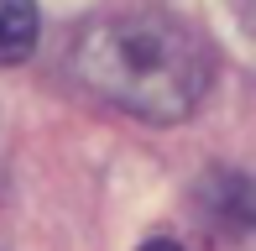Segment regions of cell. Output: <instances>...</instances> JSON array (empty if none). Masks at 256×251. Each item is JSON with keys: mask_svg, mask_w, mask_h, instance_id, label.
Here are the masks:
<instances>
[{"mask_svg": "<svg viewBox=\"0 0 256 251\" xmlns=\"http://www.w3.org/2000/svg\"><path fill=\"white\" fill-rule=\"evenodd\" d=\"M142 251H183V246H172V241H146Z\"/></svg>", "mask_w": 256, "mask_h": 251, "instance_id": "3", "label": "cell"}, {"mask_svg": "<svg viewBox=\"0 0 256 251\" xmlns=\"http://www.w3.org/2000/svg\"><path fill=\"white\" fill-rule=\"evenodd\" d=\"M37 48V6L32 0H0V68L32 58Z\"/></svg>", "mask_w": 256, "mask_h": 251, "instance_id": "2", "label": "cell"}, {"mask_svg": "<svg viewBox=\"0 0 256 251\" xmlns=\"http://www.w3.org/2000/svg\"><path fill=\"white\" fill-rule=\"evenodd\" d=\"M74 74L89 94L142 120H183L209 89V48L157 10H115L74 37Z\"/></svg>", "mask_w": 256, "mask_h": 251, "instance_id": "1", "label": "cell"}]
</instances>
